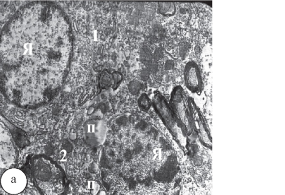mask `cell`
Returning <instances> with one entry per match:
<instances>
[{
  "mask_svg": "<svg viewBox=\"0 0 285 195\" xmlns=\"http://www.w3.org/2000/svg\"><path fill=\"white\" fill-rule=\"evenodd\" d=\"M73 35L66 13L50 1L21 6L1 33L4 92L17 106L44 105L61 89L70 67Z\"/></svg>",
  "mask_w": 285,
  "mask_h": 195,
  "instance_id": "obj_1",
  "label": "cell"
},
{
  "mask_svg": "<svg viewBox=\"0 0 285 195\" xmlns=\"http://www.w3.org/2000/svg\"><path fill=\"white\" fill-rule=\"evenodd\" d=\"M152 106L164 125L171 134L177 144L184 153L187 151L189 138L177 122L169 102L161 92H155L152 99Z\"/></svg>",
  "mask_w": 285,
  "mask_h": 195,
  "instance_id": "obj_2",
  "label": "cell"
},
{
  "mask_svg": "<svg viewBox=\"0 0 285 195\" xmlns=\"http://www.w3.org/2000/svg\"><path fill=\"white\" fill-rule=\"evenodd\" d=\"M191 98L188 96L182 86L177 85L172 91L169 102L177 122L189 139L193 135H196L194 129Z\"/></svg>",
  "mask_w": 285,
  "mask_h": 195,
  "instance_id": "obj_3",
  "label": "cell"
},
{
  "mask_svg": "<svg viewBox=\"0 0 285 195\" xmlns=\"http://www.w3.org/2000/svg\"><path fill=\"white\" fill-rule=\"evenodd\" d=\"M191 103L193 119L194 132L196 135L199 138L202 145L206 148L212 150L213 149V140L208 125L203 116L199 108H198L193 99L191 98Z\"/></svg>",
  "mask_w": 285,
  "mask_h": 195,
  "instance_id": "obj_4",
  "label": "cell"
},
{
  "mask_svg": "<svg viewBox=\"0 0 285 195\" xmlns=\"http://www.w3.org/2000/svg\"><path fill=\"white\" fill-rule=\"evenodd\" d=\"M27 185V177L18 169H10L4 172L2 176V188L8 194H20L23 192Z\"/></svg>",
  "mask_w": 285,
  "mask_h": 195,
  "instance_id": "obj_5",
  "label": "cell"
},
{
  "mask_svg": "<svg viewBox=\"0 0 285 195\" xmlns=\"http://www.w3.org/2000/svg\"><path fill=\"white\" fill-rule=\"evenodd\" d=\"M55 164L52 163L49 159H37L35 162L34 174L37 183L49 184L51 185L53 179L60 180L63 179L60 172L57 173L58 169Z\"/></svg>",
  "mask_w": 285,
  "mask_h": 195,
  "instance_id": "obj_6",
  "label": "cell"
},
{
  "mask_svg": "<svg viewBox=\"0 0 285 195\" xmlns=\"http://www.w3.org/2000/svg\"><path fill=\"white\" fill-rule=\"evenodd\" d=\"M184 81L185 87L192 93L200 94L204 89V81L200 68L196 62H188L185 64Z\"/></svg>",
  "mask_w": 285,
  "mask_h": 195,
  "instance_id": "obj_7",
  "label": "cell"
},
{
  "mask_svg": "<svg viewBox=\"0 0 285 195\" xmlns=\"http://www.w3.org/2000/svg\"><path fill=\"white\" fill-rule=\"evenodd\" d=\"M107 128L101 121H90L85 129V141L91 146H99L106 140Z\"/></svg>",
  "mask_w": 285,
  "mask_h": 195,
  "instance_id": "obj_8",
  "label": "cell"
},
{
  "mask_svg": "<svg viewBox=\"0 0 285 195\" xmlns=\"http://www.w3.org/2000/svg\"><path fill=\"white\" fill-rule=\"evenodd\" d=\"M158 9L159 14L165 16L170 17L175 14L176 6L174 3L159 2Z\"/></svg>",
  "mask_w": 285,
  "mask_h": 195,
  "instance_id": "obj_9",
  "label": "cell"
},
{
  "mask_svg": "<svg viewBox=\"0 0 285 195\" xmlns=\"http://www.w3.org/2000/svg\"><path fill=\"white\" fill-rule=\"evenodd\" d=\"M140 58L142 63H143L147 67H150L153 64V56L149 48L146 47H142L140 52Z\"/></svg>",
  "mask_w": 285,
  "mask_h": 195,
  "instance_id": "obj_10",
  "label": "cell"
},
{
  "mask_svg": "<svg viewBox=\"0 0 285 195\" xmlns=\"http://www.w3.org/2000/svg\"><path fill=\"white\" fill-rule=\"evenodd\" d=\"M138 105L142 110L148 111L152 106V101L147 94L142 93L138 98Z\"/></svg>",
  "mask_w": 285,
  "mask_h": 195,
  "instance_id": "obj_11",
  "label": "cell"
},
{
  "mask_svg": "<svg viewBox=\"0 0 285 195\" xmlns=\"http://www.w3.org/2000/svg\"><path fill=\"white\" fill-rule=\"evenodd\" d=\"M129 88L132 94L136 95L140 92L142 88V84L139 81L133 80L129 84Z\"/></svg>",
  "mask_w": 285,
  "mask_h": 195,
  "instance_id": "obj_12",
  "label": "cell"
},
{
  "mask_svg": "<svg viewBox=\"0 0 285 195\" xmlns=\"http://www.w3.org/2000/svg\"><path fill=\"white\" fill-rule=\"evenodd\" d=\"M174 67V63L172 61L166 62L165 64V67L167 69H171Z\"/></svg>",
  "mask_w": 285,
  "mask_h": 195,
  "instance_id": "obj_13",
  "label": "cell"
}]
</instances>
